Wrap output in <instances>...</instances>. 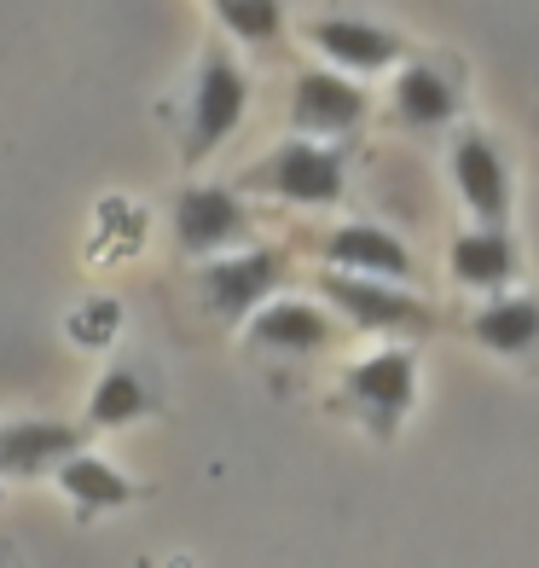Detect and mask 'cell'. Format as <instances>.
I'll use <instances>...</instances> for the list:
<instances>
[{"mask_svg": "<svg viewBox=\"0 0 539 568\" xmlns=\"http://www.w3.org/2000/svg\"><path fill=\"white\" fill-rule=\"evenodd\" d=\"M278 284H285V255L267 244L215 255V262L197 267V296L221 325H250L278 296Z\"/></svg>", "mask_w": 539, "mask_h": 568, "instance_id": "6da1fadb", "label": "cell"}, {"mask_svg": "<svg viewBox=\"0 0 539 568\" xmlns=\"http://www.w3.org/2000/svg\"><path fill=\"white\" fill-rule=\"evenodd\" d=\"M244 111H250L244 70L226 53H210L197 64V88H192V111H186V163L215 158V151L238 134Z\"/></svg>", "mask_w": 539, "mask_h": 568, "instance_id": "7a4b0ae2", "label": "cell"}, {"mask_svg": "<svg viewBox=\"0 0 539 568\" xmlns=\"http://www.w3.org/2000/svg\"><path fill=\"white\" fill-rule=\"evenodd\" d=\"M262 192L285 197V203H302V210H325V203L343 197V158L319 140H285L278 151H267V163L250 174Z\"/></svg>", "mask_w": 539, "mask_h": 568, "instance_id": "3957f363", "label": "cell"}, {"mask_svg": "<svg viewBox=\"0 0 539 568\" xmlns=\"http://www.w3.org/2000/svg\"><path fill=\"white\" fill-rule=\"evenodd\" d=\"M250 239V210L238 192L226 186H186L174 197V244L197 255V262H215L233 244Z\"/></svg>", "mask_w": 539, "mask_h": 568, "instance_id": "277c9868", "label": "cell"}, {"mask_svg": "<svg viewBox=\"0 0 539 568\" xmlns=\"http://www.w3.org/2000/svg\"><path fill=\"white\" fill-rule=\"evenodd\" d=\"M348 400L366 412L377 435H395L400 418L418 400V354L413 348H377L348 372Z\"/></svg>", "mask_w": 539, "mask_h": 568, "instance_id": "5b68a950", "label": "cell"}, {"mask_svg": "<svg viewBox=\"0 0 539 568\" xmlns=\"http://www.w3.org/2000/svg\"><path fill=\"white\" fill-rule=\"evenodd\" d=\"M319 291L330 296L337 314H348V325L359 331H424L429 314L418 296H406V284H389V278H366V273H337L325 267Z\"/></svg>", "mask_w": 539, "mask_h": 568, "instance_id": "8992f818", "label": "cell"}, {"mask_svg": "<svg viewBox=\"0 0 539 568\" xmlns=\"http://www.w3.org/2000/svg\"><path fill=\"white\" fill-rule=\"evenodd\" d=\"M366 122V88L348 70H302L291 88V128L307 140H330Z\"/></svg>", "mask_w": 539, "mask_h": 568, "instance_id": "52a82bcc", "label": "cell"}, {"mask_svg": "<svg viewBox=\"0 0 539 568\" xmlns=\"http://www.w3.org/2000/svg\"><path fill=\"white\" fill-rule=\"evenodd\" d=\"M452 186L465 197V210L476 215V226H505L510 215V169L499 158V145L470 128L452 140Z\"/></svg>", "mask_w": 539, "mask_h": 568, "instance_id": "ba28073f", "label": "cell"}, {"mask_svg": "<svg viewBox=\"0 0 539 568\" xmlns=\"http://www.w3.org/2000/svg\"><path fill=\"white\" fill-rule=\"evenodd\" d=\"M307 41L325 53L330 70H348V75H372V70H389L400 64V36L383 30V23H366V18H319Z\"/></svg>", "mask_w": 539, "mask_h": 568, "instance_id": "9c48e42d", "label": "cell"}, {"mask_svg": "<svg viewBox=\"0 0 539 568\" xmlns=\"http://www.w3.org/2000/svg\"><path fill=\"white\" fill-rule=\"evenodd\" d=\"M82 453V429L53 424V418H23L0 429V476L30 481V476H59V464Z\"/></svg>", "mask_w": 539, "mask_h": 568, "instance_id": "30bf717a", "label": "cell"}, {"mask_svg": "<svg viewBox=\"0 0 539 568\" xmlns=\"http://www.w3.org/2000/svg\"><path fill=\"white\" fill-rule=\"evenodd\" d=\"M325 262L337 273H366V278H389V284L413 278V250H406L389 226H372V221H348V226L330 232Z\"/></svg>", "mask_w": 539, "mask_h": 568, "instance_id": "8fae6325", "label": "cell"}, {"mask_svg": "<svg viewBox=\"0 0 539 568\" xmlns=\"http://www.w3.org/2000/svg\"><path fill=\"white\" fill-rule=\"evenodd\" d=\"M250 343L267 354H319L330 343V314L319 302H302V296H273L250 320Z\"/></svg>", "mask_w": 539, "mask_h": 568, "instance_id": "7c38bea8", "label": "cell"}, {"mask_svg": "<svg viewBox=\"0 0 539 568\" xmlns=\"http://www.w3.org/2000/svg\"><path fill=\"white\" fill-rule=\"evenodd\" d=\"M447 267L452 278L465 284V291H505L510 278H517V244L505 239V226H470L458 232L452 250H447Z\"/></svg>", "mask_w": 539, "mask_h": 568, "instance_id": "4fadbf2b", "label": "cell"}, {"mask_svg": "<svg viewBox=\"0 0 539 568\" xmlns=\"http://www.w3.org/2000/svg\"><path fill=\"white\" fill-rule=\"evenodd\" d=\"M59 494L75 505V510H122V505H134V481H128L122 470H116V464L111 458H99V453H75V458H64L59 464Z\"/></svg>", "mask_w": 539, "mask_h": 568, "instance_id": "5bb4252c", "label": "cell"}, {"mask_svg": "<svg viewBox=\"0 0 539 568\" xmlns=\"http://www.w3.org/2000/svg\"><path fill=\"white\" fill-rule=\"evenodd\" d=\"M395 116L406 128H447L458 116V88L435 64H406L395 75Z\"/></svg>", "mask_w": 539, "mask_h": 568, "instance_id": "9a60e30c", "label": "cell"}, {"mask_svg": "<svg viewBox=\"0 0 539 568\" xmlns=\"http://www.w3.org/2000/svg\"><path fill=\"white\" fill-rule=\"evenodd\" d=\"M157 412V389L134 372V366H116L93 383V395H88V424L93 429H122V424H140Z\"/></svg>", "mask_w": 539, "mask_h": 568, "instance_id": "2e32d148", "label": "cell"}, {"mask_svg": "<svg viewBox=\"0 0 539 568\" xmlns=\"http://www.w3.org/2000/svg\"><path fill=\"white\" fill-rule=\"evenodd\" d=\"M470 337L494 354H528L539 343V302L533 296H499L470 320Z\"/></svg>", "mask_w": 539, "mask_h": 568, "instance_id": "e0dca14e", "label": "cell"}, {"mask_svg": "<svg viewBox=\"0 0 539 568\" xmlns=\"http://www.w3.org/2000/svg\"><path fill=\"white\" fill-rule=\"evenodd\" d=\"M215 18L226 23V36H238L250 47H273L285 36V7L278 0H215Z\"/></svg>", "mask_w": 539, "mask_h": 568, "instance_id": "ac0fdd59", "label": "cell"}]
</instances>
